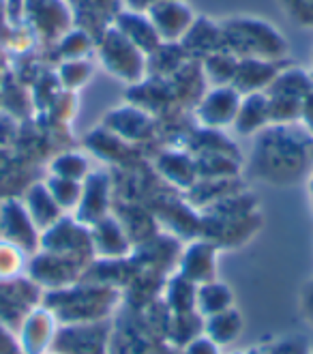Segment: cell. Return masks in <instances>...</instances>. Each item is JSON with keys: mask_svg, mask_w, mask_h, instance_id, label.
Returning <instances> with one entry per match:
<instances>
[{"mask_svg": "<svg viewBox=\"0 0 313 354\" xmlns=\"http://www.w3.org/2000/svg\"><path fill=\"white\" fill-rule=\"evenodd\" d=\"M256 138L252 168L256 176L268 183H294L307 174L313 159L311 144L313 138L294 122L268 124Z\"/></svg>", "mask_w": 313, "mask_h": 354, "instance_id": "1", "label": "cell"}, {"mask_svg": "<svg viewBox=\"0 0 313 354\" xmlns=\"http://www.w3.org/2000/svg\"><path fill=\"white\" fill-rule=\"evenodd\" d=\"M225 50L236 58H260L283 62L290 46L277 26L254 15H234L221 22Z\"/></svg>", "mask_w": 313, "mask_h": 354, "instance_id": "2", "label": "cell"}, {"mask_svg": "<svg viewBox=\"0 0 313 354\" xmlns=\"http://www.w3.org/2000/svg\"><path fill=\"white\" fill-rule=\"evenodd\" d=\"M95 50L101 67L114 77L127 82L129 86L140 84L149 73V58L135 48L114 24L106 26L95 39Z\"/></svg>", "mask_w": 313, "mask_h": 354, "instance_id": "3", "label": "cell"}, {"mask_svg": "<svg viewBox=\"0 0 313 354\" xmlns=\"http://www.w3.org/2000/svg\"><path fill=\"white\" fill-rule=\"evenodd\" d=\"M313 88L311 73L301 67H281L264 91L268 99L270 124L298 122L303 99Z\"/></svg>", "mask_w": 313, "mask_h": 354, "instance_id": "4", "label": "cell"}, {"mask_svg": "<svg viewBox=\"0 0 313 354\" xmlns=\"http://www.w3.org/2000/svg\"><path fill=\"white\" fill-rule=\"evenodd\" d=\"M243 95L232 86H208L196 106V118L204 129H225L232 127Z\"/></svg>", "mask_w": 313, "mask_h": 354, "instance_id": "5", "label": "cell"}, {"mask_svg": "<svg viewBox=\"0 0 313 354\" xmlns=\"http://www.w3.org/2000/svg\"><path fill=\"white\" fill-rule=\"evenodd\" d=\"M24 17L32 32L54 44L73 28V13L65 0H24Z\"/></svg>", "mask_w": 313, "mask_h": 354, "instance_id": "6", "label": "cell"}, {"mask_svg": "<svg viewBox=\"0 0 313 354\" xmlns=\"http://www.w3.org/2000/svg\"><path fill=\"white\" fill-rule=\"evenodd\" d=\"M58 335V318L48 307H32L19 322L17 344L22 354H46L50 352Z\"/></svg>", "mask_w": 313, "mask_h": 354, "instance_id": "7", "label": "cell"}, {"mask_svg": "<svg viewBox=\"0 0 313 354\" xmlns=\"http://www.w3.org/2000/svg\"><path fill=\"white\" fill-rule=\"evenodd\" d=\"M110 174L103 170H93L82 183V196L73 211V217L86 227L95 225L99 219L106 217L110 206Z\"/></svg>", "mask_w": 313, "mask_h": 354, "instance_id": "8", "label": "cell"}, {"mask_svg": "<svg viewBox=\"0 0 313 354\" xmlns=\"http://www.w3.org/2000/svg\"><path fill=\"white\" fill-rule=\"evenodd\" d=\"M0 232L3 236L30 254L39 247L41 230L35 225L22 200H7L0 204Z\"/></svg>", "mask_w": 313, "mask_h": 354, "instance_id": "9", "label": "cell"}, {"mask_svg": "<svg viewBox=\"0 0 313 354\" xmlns=\"http://www.w3.org/2000/svg\"><path fill=\"white\" fill-rule=\"evenodd\" d=\"M146 15L151 17L163 44H180L187 30L191 28L193 19L198 17L184 0H165V3L153 7Z\"/></svg>", "mask_w": 313, "mask_h": 354, "instance_id": "10", "label": "cell"}, {"mask_svg": "<svg viewBox=\"0 0 313 354\" xmlns=\"http://www.w3.org/2000/svg\"><path fill=\"white\" fill-rule=\"evenodd\" d=\"M180 46L187 54H189V58H196V60L213 54V52L225 50L221 22H213V19H208L206 15H198L193 19L191 28L182 37Z\"/></svg>", "mask_w": 313, "mask_h": 354, "instance_id": "11", "label": "cell"}, {"mask_svg": "<svg viewBox=\"0 0 313 354\" xmlns=\"http://www.w3.org/2000/svg\"><path fill=\"white\" fill-rule=\"evenodd\" d=\"M103 124H106V129L110 133H114L122 142H133L151 133L153 118L140 106H122L112 110L103 118Z\"/></svg>", "mask_w": 313, "mask_h": 354, "instance_id": "12", "label": "cell"}, {"mask_svg": "<svg viewBox=\"0 0 313 354\" xmlns=\"http://www.w3.org/2000/svg\"><path fill=\"white\" fill-rule=\"evenodd\" d=\"M281 67H283V62L260 60V58H238V67H236L232 86L240 95L264 93Z\"/></svg>", "mask_w": 313, "mask_h": 354, "instance_id": "13", "label": "cell"}, {"mask_svg": "<svg viewBox=\"0 0 313 354\" xmlns=\"http://www.w3.org/2000/svg\"><path fill=\"white\" fill-rule=\"evenodd\" d=\"M124 37H127L135 48H140L146 56L153 54L163 41L159 39L151 17L146 13L140 11H129V9H122L116 13L114 22H112Z\"/></svg>", "mask_w": 313, "mask_h": 354, "instance_id": "14", "label": "cell"}, {"mask_svg": "<svg viewBox=\"0 0 313 354\" xmlns=\"http://www.w3.org/2000/svg\"><path fill=\"white\" fill-rule=\"evenodd\" d=\"M270 124V112H268V99L264 93H252L243 95L240 106L234 118L232 127L240 136H256L264 127Z\"/></svg>", "mask_w": 313, "mask_h": 354, "instance_id": "15", "label": "cell"}, {"mask_svg": "<svg viewBox=\"0 0 313 354\" xmlns=\"http://www.w3.org/2000/svg\"><path fill=\"white\" fill-rule=\"evenodd\" d=\"M24 204H26V211L30 213L35 225L39 227L41 232L48 230L50 225H54L62 217V213H65L58 206V202L54 200V196L50 194L46 183L32 185L28 189V194H26V198H24Z\"/></svg>", "mask_w": 313, "mask_h": 354, "instance_id": "16", "label": "cell"}, {"mask_svg": "<svg viewBox=\"0 0 313 354\" xmlns=\"http://www.w3.org/2000/svg\"><path fill=\"white\" fill-rule=\"evenodd\" d=\"M88 230H91L93 249L97 254L108 256V258H118L127 252V236H124L122 225L114 217L106 215L95 225H91Z\"/></svg>", "mask_w": 313, "mask_h": 354, "instance_id": "17", "label": "cell"}, {"mask_svg": "<svg viewBox=\"0 0 313 354\" xmlns=\"http://www.w3.org/2000/svg\"><path fill=\"white\" fill-rule=\"evenodd\" d=\"M157 168L161 174L168 178L172 185L180 187V189H191L196 178H198V165L196 159L180 151L163 153L157 161Z\"/></svg>", "mask_w": 313, "mask_h": 354, "instance_id": "18", "label": "cell"}, {"mask_svg": "<svg viewBox=\"0 0 313 354\" xmlns=\"http://www.w3.org/2000/svg\"><path fill=\"white\" fill-rule=\"evenodd\" d=\"M236 67H238V58L227 50H219V52H213L200 58V69L208 86L232 84L236 75Z\"/></svg>", "mask_w": 313, "mask_h": 354, "instance_id": "19", "label": "cell"}, {"mask_svg": "<svg viewBox=\"0 0 313 354\" xmlns=\"http://www.w3.org/2000/svg\"><path fill=\"white\" fill-rule=\"evenodd\" d=\"M213 270H215V254L211 245L196 243L187 249V254L182 258V273L187 279L206 281L213 277Z\"/></svg>", "mask_w": 313, "mask_h": 354, "instance_id": "20", "label": "cell"}, {"mask_svg": "<svg viewBox=\"0 0 313 354\" xmlns=\"http://www.w3.org/2000/svg\"><path fill=\"white\" fill-rule=\"evenodd\" d=\"M28 268V252L19 245L0 239V283H11L24 277Z\"/></svg>", "mask_w": 313, "mask_h": 354, "instance_id": "21", "label": "cell"}, {"mask_svg": "<svg viewBox=\"0 0 313 354\" xmlns=\"http://www.w3.org/2000/svg\"><path fill=\"white\" fill-rule=\"evenodd\" d=\"M91 172H93L91 170V159L84 153H77V151L60 153L50 163V174L58 176V178H69V180L84 183V178Z\"/></svg>", "mask_w": 313, "mask_h": 354, "instance_id": "22", "label": "cell"}, {"mask_svg": "<svg viewBox=\"0 0 313 354\" xmlns=\"http://www.w3.org/2000/svg\"><path fill=\"white\" fill-rule=\"evenodd\" d=\"M93 75V62L88 58H75V60H62L56 71V82L67 93L82 88Z\"/></svg>", "mask_w": 313, "mask_h": 354, "instance_id": "23", "label": "cell"}, {"mask_svg": "<svg viewBox=\"0 0 313 354\" xmlns=\"http://www.w3.org/2000/svg\"><path fill=\"white\" fill-rule=\"evenodd\" d=\"M56 46L62 60H75L88 56V52L95 48V39L84 28H71L56 41Z\"/></svg>", "mask_w": 313, "mask_h": 354, "instance_id": "24", "label": "cell"}, {"mask_svg": "<svg viewBox=\"0 0 313 354\" xmlns=\"http://www.w3.org/2000/svg\"><path fill=\"white\" fill-rule=\"evenodd\" d=\"M46 185L62 211H75L79 196H82V183L69 180V178H58V176L50 174Z\"/></svg>", "mask_w": 313, "mask_h": 354, "instance_id": "25", "label": "cell"}, {"mask_svg": "<svg viewBox=\"0 0 313 354\" xmlns=\"http://www.w3.org/2000/svg\"><path fill=\"white\" fill-rule=\"evenodd\" d=\"M229 290L219 283H204L198 292V307L206 316H215L219 311H225L229 305Z\"/></svg>", "mask_w": 313, "mask_h": 354, "instance_id": "26", "label": "cell"}, {"mask_svg": "<svg viewBox=\"0 0 313 354\" xmlns=\"http://www.w3.org/2000/svg\"><path fill=\"white\" fill-rule=\"evenodd\" d=\"M208 330H211V335L215 342H229L238 335L240 330V320L234 311H219V314L211 316V322H208Z\"/></svg>", "mask_w": 313, "mask_h": 354, "instance_id": "27", "label": "cell"}, {"mask_svg": "<svg viewBox=\"0 0 313 354\" xmlns=\"http://www.w3.org/2000/svg\"><path fill=\"white\" fill-rule=\"evenodd\" d=\"M281 5L294 22L313 28V0H281Z\"/></svg>", "mask_w": 313, "mask_h": 354, "instance_id": "28", "label": "cell"}, {"mask_svg": "<svg viewBox=\"0 0 313 354\" xmlns=\"http://www.w3.org/2000/svg\"><path fill=\"white\" fill-rule=\"evenodd\" d=\"M301 127L313 138V88L307 93V97L303 99V108H301Z\"/></svg>", "mask_w": 313, "mask_h": 354, "instance_id": "29", "label": "cell"}, {"mask_svg": "<svg viewBox=\"0 0 313 354\" xmlns=\"http://www.w3.org/2000/svg\"><path fill=\"white\" fill-rule=\"evenodd\" d=\"M0 354H22L19 344H17V337L11 335L3 322H0Z\"/></svg>", "mask_w": 313, "mask_h": 354, "instance_id": "30", "label": "cell"}, {"mask_svg": "<svg viewBox=\"0 0 313 354\" xmlns=\"http://www.w3.org/2000/svg\"><path fill=\"white\" fill-rule=\"evenodd\" d=\"M122 9H129V11H140V13H149L153 7L165 3V0H120Z\"/></svg>", "mask_w": 313, "mask_h": 354, "instance_id": "31", "label": "cell"}, {"mask_svg": "<svg viewBox=\"0 0 313 354\" xmlns=\"http://www.w3.org/2000/svg\"><path fill=\"white\" fill-rule=\"evenodd\" d=\"M309 194H311V202H313V174L309 178Z\"/></svg>", "mask_w": 313, "mask_h": 354, "instance_id": "32", "label": "cell"}, {"mask_svg": "<svg viewBox=\"0 0 313 354\" xmlns=\"http://www.w3.org/2000/svg\"><path fill=\"white\" fill-rule=\"evenodd\" d=\"M309 73H311V80H313V56H311V69H309Z\"/></svg>", "mask_w": 313, "mask_h": 354, "instance_id": "33", "label": "cell"}, {"mask_svg": "<svg viewBox=\"0 0 313 354\" xmlns=\"http://www.w3.org/2000/svg\"><path fill=\"white\" fill-rule=\"evenodd\" d=\"M46 354H62V352H58V350H54V352H46Z\"/></svg>", "mask_w": 313, "mask_h": 354, "instance_id": "34", "label": "cell"}, {"mask_svg": "<svg viewBox=\"0 0 313 354\" xmlns=\"http://www.w3.org/2000/svg\"><path fill=\"white\" fill-rule=\"evenodd\" d=\"M311 153H313V144H311Z\"/></svg>", "mask_w": 313, "mask_h": 354, "instance_id": "35", "label": "cell"}]
</instances>
